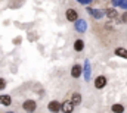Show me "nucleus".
<instances>
[{
	"label": "nucleus",
	"instance_id": "nucleus-1",
	"mask_svg": "<svg viewBox=\"0 0 127 113\" xmlns=\"http://www.w3.org/2000/svg\"><path fill=\"white\" fill-rule=\"evenodd\" d=\"M22 109H24V112H27V113H34L35 109H37V103L34 100H25L22 103Z\"/></svg>",
	"mask_w": 127,
	"mask_h": 113
},
{
	"label": "nucleus",
	"instance_id": "nucleus-2",
	"mask_svg": "<svg viewBox=\"0 0 127 113\" xmlns=\"http://www.w3.org/2000/svg\"><path fill=\"white\" fill-rule=\"evenodd\" d=\"M65 18H66L68 22H75V21L78 19V12H77L75 9L69 7V9L65 10Z\"/></svg>",
	"mask_w": 127,
	"mask_h": 113
},
{
	"label": "nucleus",
	"instance_id": "nucleus-3",
	"mask_svg": "<svg viewBox=\"0 0 127 113\" xmlns=\"http://www.w3.org/2000/svg\"><path fill=\"white\" fill-rule=\"evenodd\" d=\"M106 84H108V79H106L105 75H99V76H96L95 82H93V85H95L96 90H102V88H105V85Z\"/></svg>",
	"mask_w": 127,
	"mask_h": 113
},
{
	"label": "nucleus",
	"instance_id": "nucleus-4",
	"mask_svg": "<svg viewBox=\"0 0 127 113\" xmlns=\"http://www.w3.org/2000/svg\"><path fill=\"white\" fill-rule=\"evenodd\" d=\"M74 29L77 31V32H86V29H87V22L84 21V19H77L75 22H74Z\"/></svg>",
	"mask_w": 127,
	"mask_h": 113
},
{
	"label": "nucleus",
	"instance_id": "nucleus-5",
	"mask_svg": "<svg viewBox=\"0 0 127 113\" xmlns=\"http://www.w3.org/2000/svg\"><path fill=\"white\" fill-rule=\"evenodd\" d=\"M61 104H62V103H59L58 100H52V101L47 104V110L50 113H59L61 112Z\"/></svg>",
	"mask_w": 127,
	"mask_h": 113
},
{
	"label": "nucleus",
	"instance_id": "nucleus-6",
	"mask_svg": "<svg viewBox=\"0 0 127 113\" xmlns=\"http://www.w3.org/2000/svg\"><path fill=\"white\" fill-rule=\"evenodd\" d=\"M74 103L69 101V100H65L62 104H61V112L62 113H72L74 112Z\"/></svg>",
	"mask_w": 127,
	"mask_h": 113
},
{
	"label": "nucleus",
	"instance_id": "nucleus-7",
	"mask_svg": "<svg viewBox=\"0 0 127 113\" xmlns=\"http://www.w3.org/2000/svg\"><path fill=\"white\" fill-rule=\"evenodd\" d=\"M81 75H83V66L78 65V63H75V65L71 68V76L77 79V78H80Z\"/></svg>",
	"mask_w": 127,
	"mask_h": 113
},
{
	"label": "nucleus",
	"instance_id": "nucleus-8",
	"mask_svg": "<svg viewBox=\"0 0 127 113\" xmlns=\"http://www.w3.org/2000/svg\"><path fill=\"white\" fill-rule=\"evenodd\" d=\"M87 12H89V13H90V16H92V18H95V19H102V18L105 16L103 10H99V9H92V7H87Z\"/></svg>",
	"mask_w": 127,
	"mask_h": 113
},
{
	"label": "nucleus",
	"instance_id": "nucleus-9",
	"mask_svg": "<svg viewBox=\"0 0 127 113\" xmlns=\"http://www.w3.org/2000/svg\"><path fill=\"white\" fill-rule=\"evenodd\" d=\"M103 13H105V16L109 18V19H115V18L118 16V12H117L115 7H108V9L103 10Z\"/></svg>",
	"mask_w": 127,
	"mask_h": 113
},
{
	"label": "nucleus",
	"instance_id": "nucleus-10",
	"mask_svg": "<svg viewBox=\"0 0 127 113\" xmlns=\"http://www.w3.org/2000/svg\"><path fill=\"white\" fill-rule=\"evenodd\" d=\"M0 104L1 106H10L12 104V97L9 94H1L0 95Z\"/></svg>",
	"mask_w": 127,
	"mask_h": 113
},
{
	"label": "nucleus",
	"instance_id": "nucleus-11",
	"mask_svg": "<svg viewBox=\"0 0 127 113\" xmlns=\"http://www.w3.org/2000/svg\"><path fill=\"white\" fill-rule=\"evenodd\" d=\"M83 75L86 78V81L90 79V62L89 60H84V69H83Z\"/></svg>",
	"mask_w": 127,
	"mask_h": 113
},
{
	"label": "nucleus",
	"instance_id": "nucleus-12",
	"mask_svg": "<svg viewBox=\"0 0 127 113\" xmlns=\"http://www.w3.org/2000/svg\"><path fill=\"white\" fill-rule=\"evenodd\" d=\"M74 50H75V52H83V50H84V41H83L81 38H77V40L74 41Z\"/></svg>",
	"mask_w": 127,
	"mask_h": 113
},
{
	"label": "nucleus",
	"instance_id": "nucleus-13",
	"mask_svg": "<svg viewBox=\"0 0 127 113\" xmlns=\"http://www.w3.org/2000/svg\"><path fill=\"white\" fill-rule=\"evenodd\" d=\"M114 53H115V56L127 59V49H124V47H117V49L114 50Z\"/></svg>",
	"mask_w": 127,
	"mask_h": 113
},
{
	"label": "nucleus",
	"instance_id": "nucleus-14",
	"mask_svg": "<svg viewBox=\"0 0 127 113\" xmlns=\"http://www.w3.org/2000/svg\"><path fill=\"white\" fill-rule=\"evenodd\" d=\"M111 110H112V113H124V106L120 103H115L111 106Z\"/></svg>",
	"mask_w": 127,
	"mask_h": 113
},
{
	"label": "nucleus",
	"instance_id": "nucleus-15",
	"mask_svg": "<svg viewBox=\"0 0 127 113\" xmlns=\"http://www.w3.org/2000/svg\"><path fill=\"white\" fill-rule=\"evenodd\" d=\"M71 101L74 103V106H77V104H81V94H80V93H72Z\"/></svg>",
	"mask_w": 127,
	"mask_h": 113
},
{
	"label": "nucleus",
	"instance_id": "nucleus-16",
	"mask_svg": "<svg viewBox=\"0 0 127 113\" xmlns=\"http://www.w3.org/2000/svg\"><path fill=\"white\" fill-rule=\"evenodd\" d=\"M4 88H6V79L0 76V91H1V90H4Z\"/></svg>",
	"mask_w": 127,
	"mask_h": 113
},
{
	"label": "nucleus",
	"instance_id": "nucleus-17",
	"mask_svg": "<svg viewBox=\"0 0 127 113\" xmlns=\"http://www.w3.org/2000/svg\"><path fill=\"white\" fill-rule=\"evenodd\" d=\"M121 1H123V0H111V4H112L114 7H120Z\"/></svg>",
	"mask_w": 127,
	"mask_h": 113
},
{
	"label": "nucleus",
	"instance_id": "nucleus-18",
	"mask_svg": "<svg viewBox=\"0 0 127 113\" xmlns=\"http://www.w3.org/2000/svg\"><path fill=\"white\" fill-rule=\"evenodd\" d=\"M121 21H123L124 24H127V10L123 12V15H121Z\"/></svg>",
	"mask_w": 127,
	"mask_h": 113
},
{
	"label": "nucleus",
	"instance_id": "nucleus-19",
	"mask_svg": "<svg viewBox=\"0 0 127 113\" xmlns=\"http://www.w3.org/2000/svg\"><path fill=\"white\" fill-rule=\"evenodd\" d=\"M120 7H123L124 10H127V0H123V1H121V4H120Z\"/></svg>",
	"mask_w": 127,
	"mask_h": 113
},
{
	"label": "nucleus",
	"instance_id": "nucleus-20",
	"mask_svg": "<svg viewBox=\"0 0 127 113\" xmlns=\"http://www.w3.org/2000/svg\"><path fill=\"white\" fill-rule=\"evenodd\" d=\"M80 3H83V4H89V3H92V0H78Z\"/></svg>",
	"mask_w": 127,
	"mask_h": 113
},
{
	"label": "nucleus",
	"instance_id": "nucleus-21",
	"mask_svg": "<svg viewBox=\"0 0 127 113\" xmlns=\"http://www.w3.org/2000/svg\"><path fill=\"white\" fill-rule=\"evenodd\" d=\"M6 113H15V112H6Z\"/></svg>",
	"mask_w": 127,
	"mask_h": 113
}]
</instances>
